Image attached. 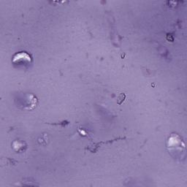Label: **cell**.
<instances>
[{"mask_svg": "<svg viewBox=\"0 0 187 187\" xmlns=\"http://www.w3.org/2000/svg\"><path fill=\"white\" fill-rule=\"evenodd\" d=\"M126 138H116L115 140H108V141H104V142H99L97 143H94L93 145H89V147H87L86 148V149L89 150V151H90L92 153H95L97 152V151H98L99 149V147H100V145H102V144H108V143H110L113 142V141L116 140H122V139H125Z\"/></svg>", "mask_w": 187, "mask_h": 187, "instance_id": "6da1fadb", "label": "cell"}, {"mask_svg": "<svg viewBox=\"0 0 187 187\" xmlns=\"http://www.w3.org/2000/svg\"><path fill=\"white\" fill-rule=\"evenodd\" d=\"M125 99H126V94L124 93L119 94V95L117 97V103L119 104H121L125 100Z\"/></svg>", "mask_w": 187, "mask_h": 187, "instance_id": "7a4b0ae2", "label": "cell"}]
</instances>
